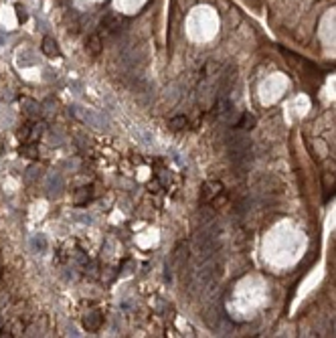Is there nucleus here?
<instances>
[{
	"mask_svg": "<svg viewBox=\"0 0 336 338\" xmlns=\"http://www.w3.org/2000/svg\"><path fill=\"white\" fill-rule=\"evenodd\" d=\"M41 132H43V130H41L39 124H35V121H28V124H24L22 128H18L16 136H18L20 140H24V142H35V140H39Z\"/></svg>",
	"mask_w": 336,
	"mask_h": 338,
	"instance_id": "nucleus-1",
	"label": "nucleus"
},
{
	"mask_svg": "<svg viewBox=\"0 0 336 338\" xmlns=\"http://www.w3.org/2000/svg\"><path fill=\"white\" fill-rule=\"evenodd\" d=\"M219 193H221V182H215V180L205 182V187L201 189V203L211 201L213 197H217Z\"/></svg>",
	"mask_w": 336,
	"mask_h": 338,
	"instance_id": "nucleus-2",
	"label": "nucleus"
},
{
	"mask_svg": "<svg viewBox=\"0 0 336 338\" xmlns=\"http://www.w3.org/2000/svg\"><path fill=\"white\" fill-rule=\"evenodd\" d=\"M102 322H104V318H102V314L96 310V312H91V314L85 316L83 326H85V330H89V332H96V330H100Z\"/></svg>",
	"mask_w": 336,
	"mask_h": 338,
	"instance_id": "nucleus-3",
	"label": "nucleus"
},
{
	"mask_svg": "<svg viewBox=\"0 0 336 338\" xmlns=\"http://www.w3.org/2000/svg\"><path fill=\"white\" fill-rule=\"evenodd\" d=\"M102 47H104V43H102L100 35H91V37L87 39V43H85V49H87V53H91V55H100V53H102Z\"/></svg>",
	"mask_w": 336,
	"mask_h": 338,
	"instance_id": "nucleus-4",
	"label": "nucleus"
},
{
	"mask_svg": "<svg viewBox=\"0 0 336 338\" xmlns=\"http://www.w3.org/2000/svg\"><path fill=\"white\" fill-rule=\"evenodd\" d=\"M20 154L22 156H26V158H30V160H35V158H39V148H37V144L35 142H24L22 146H20Z\"/></svg>",
	"mask_w": 336,
	"mask_h": 338,
	"instance_id": "nucleus-5",
	"label": "nucleus"
},
{
	"mask_svg": "<svg viewBox=\"0 0 336 338\" xmlns=\"http://www.w3.org/2000/svg\"><path fill=\"white\" fill-rule=\"evenodd\" d=\"M41 49H43V53H45L47 57H59V47H57V43H55L51 37H45V39H43Z\"/></svg>",
	"mask_w": 336,
	"mask_h": 338,
	"instance_id": "nucleus-6",
	"label": "nucleus"
},
{
	"mask_svg": "<svg viewBox=\"0 0 336 338\" xmlns=\"http://www.w3.org/2000/svg\"><path fill=\"white\" fill-rule=\"evenodd\" d=\"M187 124H189V119H187L185 115H176V117H172V119L168 121V128H170L172 132H180V130L187 128Z\"/></svg>",
	"mask_w": 336,
	"mask_h": 338,
	"instance_id": "nucleus-7",
	"label": "nucleus"
},
{
	"mask_svg": "<svg viewBox=\"0 0 336 338\" xmlns=\"http://www.w3.org/2000/svg\"><path fill=\"white\" fill-rule=\"evenodd\" d=\"M89 199H91V189H89V187H83V189H79V191L75 193V197H73L75 205H85Z\"/></svg>",
	"mask_w": 336,
	"mask_h": 338,
	"instance_id": "nucleus-8",
	"label": "nucleus"
}]
</instances>
